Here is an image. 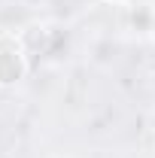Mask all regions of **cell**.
Wrapping results in <instances>:
<instances>
[{
  "label": "cell",
  "mask_w": 155,
  "mask_h": 158,
  "mask_svg": "<svg viewBox=\"0 0 155 158\" xmlns=\"http://www.w3.org/2000/svg\"><path fill=\"white\" fill-rule=\"evenodd\" d=\"M31 73V55L15 34H0V88H15Z\"/></svg>",
  "instance_id": "obj_1"
},
{
  "label": "cell",
  "mask_w": 155,
  "mask_h": 158,
  "mask_svg": "<svg viewBox=\"0 0 155 158\" xmlns=\"http://www.w3.org/2000/svg\"><path fill=\"white\" fill-rule=\"evenodd\" d=\"M152 34H155V27H152Z\"/></svg>",
  "instance_id": "obj_4"
},
{
  "label": "cell",
  "mask_w": 155,
  "mask_h": 158,
  "mask_svg": "<svg viewBox=\"0 0 155 158\" xmlns=\"http://www.w3.org/2000/svg\"><path fill=\"white\" fill-rule=\"evenodd\" d=\"M100 3H110V6H131L134 0H100Z\"/></svg>",
  "instance_id": "obj_3"
},
{
  "label": "cell",
  "mask_w": 155,
  "mask_h": 158,
  "mask_svg": "<svg viewBox=\"0 0 155 158\" xmlns=\"http://www.w3.org/2000/svg\"><path fill=\"white\" fill-rule=\"evenodd\" d=\"M131 24H134L140 34H152V27H155V9H152V6H143V3L131 6Z\"/></svg>",
  "instance_id": "obj_2"
}]
</instances>
